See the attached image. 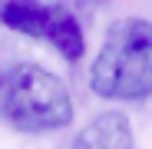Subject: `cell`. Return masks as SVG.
<instances>
[{"label":"cell","mask_w":152,"mask_h":149,"mask_svg":"<svg viewBox=\"0 0 152 149\" xmlns=\"http://www.w3.org/2000/svg\"><path fill=\"white\" fill-rule=\"evenodd\" d=\"M89 90L103 99H136L152 96V23L142 17L116 20L106 43L89 70Z\"/></svg>","instance_id":"cell-1"},{"label":"cell","mask_w":152,"mask_h":149,"mask_svg":"<svg viewBox=\"0 0 152 149\" xmlns=\"http://www.w3.org/2000/svg\"><path fill=\"white\" fill-rule=\"evenodd\" d=\"M0 119L20 133H60L73 123L66 83L37 63L0 66Z\"/></svg>","instance_id":"cell-2"},{"label":"cell","mask_w":152,"mask_h":149,"mask_svg":"<svg viewBox=\"0 0 152 149\" xmlns=\"http://www.w3.org/2000/svg\"><path fill=\"white\" fill-rule=\"evenodd\" d=\"M132 123L126 113H99L93 123H86V126L73 136L69 149H132Z\"/></svg>","instance_id":"cell-3"},{"label":"cell","mask_w":152,"mask_h":149,"mask_svg":"<svg viewBox=\"0 0 152 149\" xmlns=\"http://www.w3.org/2000/svg\"><path fill=\"white\" fill-rule=\"evenodd\" d=\"M53 4H40V0H0V23L7 30H17L23 37L46 40Z\"/></svg>","instance_id":"cell-4"},{"label":"cell","mask_w":152,"mask_h":149,"mask_svg":"<svg viewBox=\"0 0 152 149\" xmlns=\"http://www.w3.org/2000/svg\"><path fill=\"white\" fill-rule=\"evenodd\" d=\"M46 40L53 43V50H56L63 60H80L86 53V37H83L80 20H76L73 10H66L60 4H53V17H50Z\"/></svg>","instance_id":"cell-5"}]
</instances>
